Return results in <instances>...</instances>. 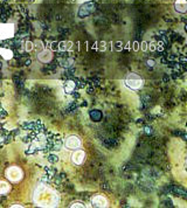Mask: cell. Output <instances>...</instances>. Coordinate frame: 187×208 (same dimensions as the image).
Masks as SVG:
<instances>
[{"instance_id": "obj_5", "label": "cell", "mask_w": 187, "mask_h": 208, "mask_svg": "<svg viewBox=\"0 0 187 208\" xmlns=\"http://www.w3.org/2000/svg\"><path fill=\"white\" fill-rule=\"evenodd\" d=\"M64 145L68 150H77L81 146V140L76 136H69L64 141Z\"/></svg>"}, {"instance_id": "obj_16", "label": "cell", "mask_w": 187, "mask_h": 208, "mask_svg": "<svg viewBox=\"0 0 187 208\" xmlns=\"http://www.w3.org/2000/svg\"><path fill=\"white\" fill-rule=\"evenodd\" d=\"M25 48H26L27 52H30L34 47H33V43H32V42H26V47H25Z\"/></svg>"}, {"instance_id": "obj_7", "label": "cell", "mask_w": 187, "mask_h": 208, "mask_svg": "<svg viewBox=\"0 0 187 208\" xmlns=\"http://www.w3.org/2000/svg\"><path fill=\"white\" fill-rule=\"evenodd\" d=\"M91 203H92L94 207L103 208L108 206V200L105 199L103 195H96V196H94L91 199Z\"/></svg>"}, {"instance_id": "obj_12", "label": "cell", "mask_w": 187, "mask_h": 208, "mask_svg": "<svg viewBox=\"0 0 187 208\" xmlns=\"http://www.w3.org/2000/svg\"><path fill=\"white\" fill-rule=\"evenodd\" d=\"M0 55L5 60H11L13 57V52L7 48H0Z\"/></svg>"}, {"instance_id": "obj_18", "label": "cell", "mask_w": 187, "mask_h": 208, "mask_svg": "<svg viewBox=\"0 0 187 208\" xmlns=\"http://www.w3.org/2000/svg\"><path fill=\"white\" fill-rule=\"evenodd\" d=\"M147 64H149L150 67H153L154 66V61L153 60H147Z\"/></svg>"}, {"instance_id": "obj_15", "label": "cell", "mask_w": 187, "mask_h": 208, "mask_svg": "<svg viewBox=\"0 0 187 208\" xmlns=\"http://www.w3.org/2000/svg\"><path fill=\"white\" fill-rule=\"evenodd\" d=\"M70 207L74 208V207H81V208H84L85 207V205L83 203V202H80V201H75V202H73L71 205H70Z\"/></svg>"}, {"instance_id": "obj_8", "label": "cell", "mask_w": 187, "mask_h": 208, "mask_svg": "<svg viewBox=\"0 0 187 208\" xmlns=\"http://www.w3.org/2000/svg\"><path fill=\"white\" fill-rule=\"evenodd\" d=\"M95 11V6L92 4H85L84 6H82V8L80 9V13L78 15L83 18V16H88L89 14H91L92 12Z\"/></svg>"}, {"instance_id": "obj_1", "label": "cell", "mask_w": 187, "mask_h": 208, "mask_svg": "<svg viewBox=\"0 0 187 208\" xmlns=\"http://www.w3.org/2000/svg\"><path fill=\"white\" fill-rule=\"evenodd\" d=\"M34 201L40 207H55L59 203V195L47 186H40L34 193Z\"/></svg>"}, {"instance_id": "obj_3", "label": "cell", "mask_w": 187, "mask_h": 208, "mask_svg": "<svg viewBox=\"0 0 187 208\" xmlns=\"http://www.w3.org/2000/svg\"><path fill=\"white\" fill-rule=\"evenodd\" d=\"M6 177L9 181H20L23 179V170L18 166H12V167H8L6 170Z\"/></svg>"}, {"instance_id": "obj_11", "label": "cell", "mask_w": 187, "mask_h": 208, "mask_svg": "<svg viewBox=\"0 0 187 208\" xmlns=\"http://www.w3.org/2000/svg\"><path fill=\"white\" fill-rule=\"evenodd\" d=\"M75 87H76V84H75L74 81H66L64 82V84H63V89H64V91L68 92V94L73 92L75 90Z\"/></svg>"}, {"instance_id": "obj_13", "label": "cell", "mask_w": 187, "mask_h": 208, "mask_svg": "<svg viewBox=\"0 0 187 208\" xmlns=\"http://www.w3.org/2000/svg\"><path fill=\"white\" fill-rule=\"evenodd\" d=\"M11 191V186L6 181H0V195L7 194Z\"/></svg>"}, {"instance_id": "obj_20", "label": "cell", "mask_w": 187, "mask_h": 208, "mask_svg": "<svg viewBox=\"0 0 187 208\" xmlns=\"http://www.w3.org/2000/svg\"><path fill=\"white\" fill-rule=\"evenodd\" d=\"M66 63H68V61H64V62H63V64H62V66H66ZM69 63H70V64H71V63H73V60H69ZM70 64H68V66H70Z\"/></svg>"}, {"instance_id": "obj_21", "label": "cell", "mask_w": 187, "mask_h": 208, "mask_svg": "<svg viewBox=\"0 0 187 208\" xmlns=\"http://www.w3.org/2000/svg\"><path fill=\"white\" fill-rule=\"evenodd\" d=\"M11 207H23V205H19V203H14V205H12V206H11Z\"/></svg>"}, {"instance_id": "obj_2", "label": "cell", "mask_w": 187, "mask_h": 208, "mask_svg": "<svg viewBox=\"0 0 187 208\" xmlns=\"http://www.w3.org/2000/svg\"><path fill=\"white\" fill-rule=\"evenodd\" d=\"M125 84H126L129 88H131V89L138 90L143 87L144 81H143V78L138 74L131 73V74H129L126 76V78H125Z\"/></svg>"}, {"instance_id": "obj_9", "label": "cell", "mask_w": 187, "mask_h": 208, "mask_svg": "<svg viewBox=\"0 0 187 208\" xmlns=\"http://www.w3.org/2000/svg\"><path fill=\"white\" fill-rule=\"evenodd\" d=\"M53 55H52V52L50 50H42V52L39 53V55H37V59L40 60L41 62H43V63H47V62H49L50 60H52Z\"/></svg>"}, {"instance_id": "obj_22", "label": "cell", "mask_w": 187, "mask_h": 208, "mask_svg": "<svg viewBox=\"0 0 187 208\" xmlns=\"http://www.w3.org/2000/svg\"><path fill=\"white\" fill-rule=\"evenodd\" d=\"M133 48H135V50H138V43H137V42L135 43V47H133Z\"/></svg>"}, {"instance_id": "obj_19", "label": "cell", "mask_w": 187, "mask_h": 208, "mask_svg": "<svg viewBox=\"0 0 187 208\" xmlns=\"http://www.w3.org/2000/svg\"><path fill=\"white\" fill-rule=\"evenodd\" d=\"M142 49L143 50H146L147 49V43L146 42H143L142 43Z\"/></svg>"}, {"instance_id": "obj_17", "label": "cell", "mask_w": 187, "mask_h": 208, "mask_svg": "<svg viewBox=\"0 0 187 208\" xmlns=\"http://www.w3.org/2000/svg\"><path fill=\"white\" fill-rule=\"evenodd\" d=\"M48 160L50 161V163H55V161H57L59 160V157L57 156H49V158H48Z\"/></svg>"}, {"instance_id": "obj_14", "label": "cell", "mask_w": 187, "mask_h": 208, "mask_svg": "<svg viewBox=\"0 0 187 208\" xmlns=\"http://www.w3.org/2000/svg\"><path fill=\"white\" fill-rule=\"evenodd\" d=\"M70 47H71V42H61L60 47L57 48L61 50H66V49H70Z\"/></svg>"}, {"instance_id": "obj_4", "label": "cell", "mask_w": 187, "mask_h": 208, "mask_svg": "<svg viewBox=\"0 0 187 208\" xmlns=\"http://www.w3.org/2000/svg\"><path fill=\"white\" fill-rule=\"evenodd\" d=\"M14 35V26L12 23H2L0 25V40L11 39Z\"/></svg>"}, {"instance_id": "obj_6", "label": "cell", "mask_w": 187, "mask_h": 208, "mask_svg": "<svg viewBox=\"0 0 187 208\" xmlns=\"http://www.w3.org/2000/svg\"><path fill=\"white\" fill-rule=\"evenodd\" d=\"M71 160L75 165H82L85 160V153L82 150H75V152L71 154Z\"/></svg>"}, {"instance_id": "obj_10", "label": "cell", "mask_w": 187, "mask_h": 208, "mask_svg": "<svg viewBox=\"0 0 187 208\" xmlns=\"http://www.w3.org/2000/svg\"><path fill=\"white\" fill-rule=\"evenodd\" d=\"M175 11H178L179 13H185L187 11V1L186 0H177L174 4Z\"/></svg>"}]
</instances>
